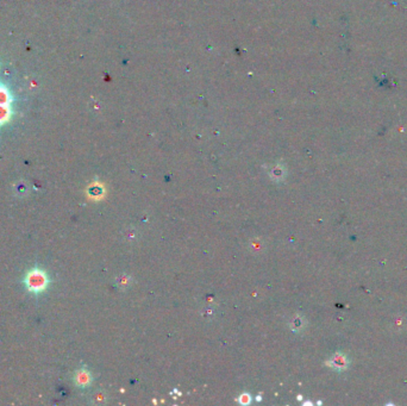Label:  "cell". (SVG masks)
<instances>
[{
	"instance_id": "cell-1",
	"label": "cell",
	"mask_w": 407,
	"mask_h": 406,
	"mask_svg": "<svg viewBox=\"0 0 407 406\" xmlns=\"http://www.w3.org/2000/svg\"><path fill=\"white\" fill-rule=\"evenodd\" d=\"M25 288L30 293L39 294L43 293L49 286V277L44 269L39 267L32 268L25 274L24 278Z\"/></svg>"
},
{
	"instance_id": "cell-2",
	"label": "cell",
	"mask_w": 407,
	"mask_h": 406,
	"mask_svg": "<svg viewBox=\"0 0 407 406\" xmlns=\"http://www.w3.org/2000/svg\"><path fill=\"white\" fill-rule=\"evenodd\" d=\"M75 380H77L78 385L87 386L91 381V375L87 371H79L77 373V378H75Z\"/></svg>"
}]
</instances>
